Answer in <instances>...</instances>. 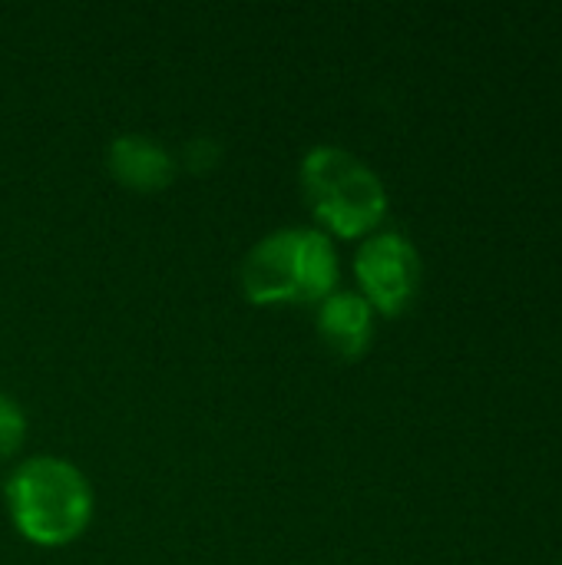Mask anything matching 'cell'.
<instances>
[{
  "label": "cell",
  "mask_w": 562,
  "mask_h": 565,
  "mask_svg": "<svg viewBox=\"0 0 562 565\" xmlns=\"http://www.w3.org/2000/svg\"><path fill=\"white\" fill-rule=\"evenodd\" d=\"M338 252L321 228L288 225L258 238L238 281L252 305H321L338 291Z\"/></svg>",
  "instance_id": "cell-1"
},
{
  "label": "cell",
  "mask_w": 562,
  "mask_h": 565,
  "mask_svg": "<svg viewBox=\"0 0 562 565\" xmlns=\"http://www.w3.org/2000/svg\"><path fill=\"white\" fill-rule=\"evenodd\" d=\"M185 159H189L192 169H212V166H219V146H215V139H209V136L192 139L185 146Z\"/></svg>",
  "instance_id": "cell-8"
},
{
  "label": "cell",
  "mask_w": 562,
  "mask_h": 565,
  "mask_svg": "<svg viewBox=\"0 0 562 565\" xmlns=\"http://www.w3.org/2000/svg\"><path fill=\"white\" fill-rule=\"evenodd\" d=\"M318 338L344 361L361 358L374 338V308L358 291H331L318 305Z\"/></svg>",
  "instance_id": "cell-6"
},
{
  "label": "cell",
  "mask_w": 562,
  "mask_h": 565,
  "mask_svg": "<svg viewBox=\"0 0 562 565\" xmlns=\"http://www.w3.org/2000/svg\"><path fill=\"white\" fill-rule=\"evenodd\" d=\"M354 278L361 298L374 311L394 318L417 298L421 255L401 232H374L354 255Z\"/></svg>",
  "instance_id": "cell-4"
},
{
  "label": "cell",
  "mask_w": 562,
  "mask_h": 565,
  "mask_svg": "<svg viewBox=\"0 0 562 565\" xmlns=\"http://www.w3.org/2000/svg\"><path fill=\"white\" fill-rule=\"evenodd\" d=\"M301 192L315 218L338 238L374 232L388 212L381 175L341 146H315L301 159Z\"/></svg>",
  "instance_id": "cell-3"
},
{
  "label": "cell",
  "mask_w": 562,
  "mask_h": 565,
  "mask_svg": "<svg viewBox=\"0 0 562 565\" xmlns=\"http://www.w3.org/2000/svg\"><path fill=\"white\" fill-rule=\"evenodd\" d=\"M106 169L116 182L136 192H159L176 179V159L166 146L149 136H116L106 149Z\"/></svg>",
  "instance_id": "cell-5"
},
{
  "label": "cell",
  "mask_w": 562,
  "mask_h": 565,
  "mask_svg": "<svg viewBox=\"0 0 562 565\" xmlns=\"http://www.w3.org/2000/svg\"><path fill=\"white\" fill-rule=\"evenodd\" d=\"M3 500L17 533L36 546H66L93 520V487L70 460L30 457L7 487Z\"/></svg>",
  "instance_id": "cell-2"
},
{
  "label": "cell",
  "mask_w": 562,
  "mask_h": 565,
  "mask_svg": "<svg viewBox=\"0 0 562 565\" xmlns=\"http://www.w3.org/2000/svg\"><path fill=\"white\" fill-rule=\"evenodd\" d=\"M23 440H26V414L10 394H0V460L13 457L23 447Z\"/></svg>",
  "instance_id": "cell-7"
}]
</instances>
